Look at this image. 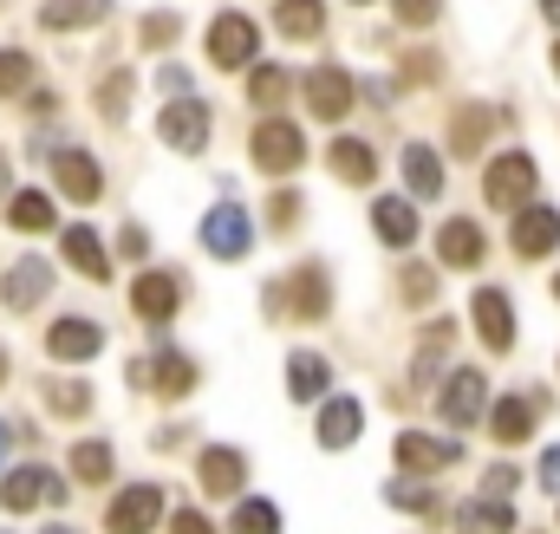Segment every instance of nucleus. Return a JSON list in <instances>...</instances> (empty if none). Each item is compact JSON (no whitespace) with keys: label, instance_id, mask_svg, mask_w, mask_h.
<instances>
[{"label":"nucleus","instance_id":"obj_37","mask_svg":"<svg viewBox=\"0 0 560 534\" xmlns=\"http://www.w3.org/2000/svg\"><path fill=\"white\" fill-rule=\"evenodd\" d=\"M248 98H255L261 112H275V105H287V72H280V66H261V72L248 79Z\"/></svg>","mask_w":560,"mask_h":534},{"label":"nucleus","instance_id":"obj_29","mask_svg":"<svg viewBox=\"0 0 560 534\" xmlns=\"http://www.w3.org/2000/svg\"><path fill=\"white\" fill-rule=\"evenodd\" d=\"M275 20H280V33H287V39H313V33L326 26V7H319V0H280Z\"/></svg>","mask_w":560,"mask_h":534},{"label":"nucleus","instance_id":"obj_21","mask_svg":"<svg viewBox=\"0 0 560 534\" xmlns=\"http://www.w3.org/2000/svg\"><path fill=\"white\" fill-rule=\"evenodd\" d=\"M436 255H443L450 267H476V262H482V229H476V222H463V216H456V222H443Z\"/></svg>","mask_w":560,"mask_h":534},{"label":"nucleus","instance_id":"obj_20","mask_svg":"<svg viewBox=\"0 0 560 534\" xmlns=\"http://www.w3.org/2000/svg\"><path fill=\"white\" fill-rule=\"evenodd\" d=\"M372 229H378V242H392V248H411V242H418V209H411L405 196H385V202L372 209Z\"/></svg>","mask_w":560,"mask_h":534},{"label":"nucleus","instance_id":"obj_32","mask_svg":"<svg viewBox=\"0 0 560 534\" xmlns=\"http://www.w3.org/2000/svg\"><path fill=\"white\" fill-rule=\"evenodd\" d=\"M385 502H392V509H418V515H436V483H430V476L385 483Z\"/></svg>","mask_w":560,"mask_h":534},{"label":"nucleus","instance_id":"obj_26","mask_svg":"<svg viewBox=\"0 0 560 534\" xmlns=\"http://www.w3.org/2000/svg\"><path fill=\"white\" fill-rule=\"evenodd\" d=\"M326 163L339 170V183H372V143H359V137H339L332 150H326Z\"/></svg>","mask_w":560,"mask_h":534},{"label":"nucleus","instance_id":"obj_46","mask_svg":"<svg viewBox=\"0 0 560 534\" xmlns=\"http://www.w3.org/2000/svg\"><path fill=\"white\" fill-rule=\"evenodd\" d=\"M509 489H515V469H509V463H495V469H489V483H482V496H509Z\"/></svg>","mask_w":560,"mask_h":534},{"label":"nucleus","instance_id":"obj_40","mask_svg":"<svg viewBox=\"0 0 560 534\" xmlns=\"http://www.w3.org/2000/svg\"><path fill=\"white\" fill-rule=\"evenodd\" d=\"M405 79L411 85H430L436 79V53H405Z\"/></svg>","mask_w":560,"mask_h":534},{"label":"nucleus","instance_id":"obj_42","mask_svg":"<svg viewBox=\"0 0 560 534\" xmlns=\"http://www.w3.org/2000/svg\"><path fill=\"white\" fill-rule=\"evenodd\" d=\"M398 20L405 26H430L436 20V0H398Z\"/></svg>","mask_w":560,"mask_h":534},{"label":"nucleus","instance_id":"obj_49","mask_svg":"<svg viewBox=\"0 0 560 534\" xmlns=\"http://www.w3.org/2000/svg\"><path fill=\"white\" fill-rule=\"evenodd\" d=\"M541 13H548V20L560 26V0H541Z\"/></svg>","mask_w":560,"mask_h":534},{"label":"nucleus","instance_id":"obj_31","mask_svg":"<svg viewBox=\"0 0 560 534\" xmlns=\"http://www.w3.org/2000/svg\"><path fill=\"white\" fill-rule=\"evenodd\" d=\"M7 222L26 229V235H39V229H52V202H46L39 189H20V196L7 202Z\"/></svg>","mask_w":560,"mask_h":534},{"label":"nucleus","instance_id":"obj_10","mask_svg":"<svg viewBox=\"0 0 560 534\" xmlns=\"http://www.w3.org/2000/svg\"><path fill=\"white\" fill-rule=\"evenodd\" d=\"M555 248H560V216L548 202H528V209L515 216V255L541 262V255H555Z\"/></svg>","mask_w":560,"mask_h":534},{"label":"nucleus","instance_id":"obj_38","mask_svg":"<svg viewBox=\"0 0 560 534\" xmlns=\"http://www.w3.org/2000/svg\"><path fill=\"white\" fill-rule=\"evenodd\" d=\"M125 105H131V72H112V79L98 85V112L118 125V118H125Z\"/></svg>","mask_w":560,"mask_h":534},{"label":"nucleus","instance_id":"obj_28","mask_svg":"<svg viewBox=\"0 0 560 534\" xmlns=\"http://www.w3.org/2000/svg\"><path fill=\"white\" fill-rule=\"evenodd\" d=\"M405 183H411V196H443V163H436L430 143H411L405 150Z\"/></svg>","mask_w":560,"mask_h":534},{"label":"nucleus","instance_id":"obj_23","mask_svg":"<svg viewBox=\"0 0 560 534\" xmlns=\"http://www.w3.org/2000/svg\"><path fill=\"white\" fill-rule=\"evenodd\" d=\"M59 248H66V262L79 267L85 280H112V267H105V248H98V235H92V229H66V235H59Z\"/></svg>","mask_w":560,"mask_h":534},{"label":"nucleus","instance_id":"obj_36","mask_svg":"<svg viewBox=\"0 0 560 534\" xmlns=\"http://www.w3.org/2000/svg\"><path fill=\"white\" fill-rule=\"evenodd\" d=\"M26 85H33V59L13 53V46H0V98H20Z\"/></svg>","mask_w":560,"mask_h":534},{"label":"nucleus","instance_id":"obj_5","mask_svg":"<svg viewBox=\"0 0 560 534\" xmlns=\"http://www.w3.org/2000/svg\"><path fill=\"white\" fill-rule=\"evenodd\" d=\"M352 92H359V85H352L339 66H313V72H306V112L326 118V125H339V118L352 112Z\"/></svg>","mask_w":560,"mask_h":534},{"label":"nucleus","instance_id":"obj_52","mask_svg":"<svg viewBox=\"0 0 560 534\" xmlns=\"http://www.w3.org/2000/svg\"><path fill=\"white\" fill-rule=\"evenodd\" d=\"M0 385H7V346H0Z\"/></svg>","mask_w":560,"mask_h":534},{"label":"nucleus","instance_id":"obj_53","mask_svg":"<svg viewBox=\"0 0 560 534\" xmlns=\"http://www.w3.org/2000/svg\"><path fill=\"white\" fill-rule=\"evenodd\" d=\"M555 72H560V46H555Z\"/></svg>","mask_w":560,"mask_h":534},{"label":"nucleus","instance_id":"obj_11","mask_svg":"<svg viewBox=\"0 0 560 534\" xmlns=\"http://www.w3.org/2000/svg\"><path fill=\"white\" fill-rule=\"evenodd\" d=\"M209 59H215L222 72L248 66V59H255V26H248L242 13H222V20L209 26Z\"/></svg>","mask_w":560,"mask_h":534},{"label":"nucleus","instance_id":"obj_39","mask_svg":"<svg viewBox=\"0 0 560 534\" xmlns=\"http://www.w3.org/2000/svg\"><path fill=\"white\" fill-rule=\"evenodd\" d=\"M268 222H275V229H293V222H300V196H293V189H275V202H268Z\"/></svg>","mask_w":560,"mask_h":534},{"label":"nucleus","instance_id":"obj_35","mask_svg":"<svg viewBox=\"0 0 560 534\" xmlns=\"http://www.w3.org/2000/svg\"><path fill=\"white\" fill-rule=\"evenodd\" d=\"M72 476L79 483H105L112 476V443H79L72 450Z\"/></svg>","mask_w":560,"mask_h":534},{"label":"nucleus","instance_id":"obj_6","mask_svg":"<svg viewBox=\"0 0 560 534\" xmlns=\"http://www.w3.org/2000/svg\"><path fill=\"white\" fill-rule=\"evenodd\" d=\"M300 156H306V137L293 131L287 118H268V125L255 131V163H261L268 176H287V170H300Z\"/></svg>","mask_w":560,"mask_h":534},{"label":"nucleus","instance_id":"obj_25","mask_svg":"<svg viewBox=\"0 0 560 534\" xmlns=\"http://www.w3.org/2000/svg\"><path fill=\"white\" fill-rule=\"evenodd\" d=\"M112 13V0H46L39 7V20L52 26V33H66V26H98Z\"/></svg>","mask_w":560,"mask_h":534},{"label":"nucleus","instance_id":"obj_50","mask_svg":"<svg viewBox=\"0 0 560 534\" xmlns=\"http://www.w3.org/2000/svg\"><path fill=\"white\" fill-rule=\"evenodd\" d=\"M0 196H7V156H0Z\"/></svg>","mask_w":560,"mask_h":534},{"label":"nucleus","instance_id":"obj_33","mask_svg":"<svg viewBox=\"0 0 560 534\" xmlns=\"http://www.w3.org/2000/svg\"><path fill=\"white\" fill-rule=\"evenodd\" d=\"M489 125H495V118H489L482 105H463V112H456V131H450V150L476 156V150H482V131H489Z\"/></svg>","mask_w":560,"mask_h":534},{"label":"nucleus","instance_id":"obj_19","mask_svg":"<svg viewBox=\"0 0 560 534\" xmlns=\"http://www.w3.org/2000/svg\"><path fill=\"white\" fill-rule=\"evenodd\" d=\"M46 293H52V267L46 262H20L0 280V300H7V306H39Z\"/></svg>","mask_w":560,"mask_h":534},{"label":"nucleus","instance_id":"obj_22","mask_svg":"<svg viewBox=\"0 0 560 534\" xmlns=\"http://www.w3.org/2000/svg\"><path fill=\"white\" fill-rule=\"evenodd\" d=\"M319 443H326V450H352V443H359V404L326 398V410H319Z\"/></svg>","mask_w":560,"mask_h":534},{"label":"nucleus","instance_id":"obj_41","mask_svg":"<svg viewBox=\"0 0 560 534\" xmlns=\"http://www.w3.org/2000/svg\"><path fill=\"white\" fill-rule=\"evenodd\" d=\"M170 39H176V20L170 13H150L143 20V46H170Z\"/></svg>","mask_w":560,"mask_h":534},{"label":"nucleus","instance_id":"obj_43","mask_svg":"<svg viewBox=\"0 0 560 534\" xmlns=\"http://www.w3.org/2000/svg\"><path fill=\"white\" fill-rule=\"evenodd\" d=\"M85 404H92L85 385H52V410H85Z\"/></svg>","mask_w":560,"mask_h":534},{"label":"nucleus","instance_id":"obj_1","mask_svg":"<svg viewBox=\"0 0 560 534\" xmlns=\"http://www.w3.org/2000/svg\"><path fill=\"white\" fill-rule=\"evenodd\" d=\"M535 189H541V170H535V156L528 150H502L489 170H482V196H489V209H528L535 202Z\"/></svg>","mask_w":560,"mask_h":534},{"label":"nucleus","instance_id":"obj_8","mask_svg":"<svg viewBox=\"0 0 560 534\" xmlns=\"http://www.w3.org/2000/svg\"><path fill=\"white\" fill-rule=\"evenodd\" d=\"M33 502H66V483L46 476V469H13V476L0 483V509H7V515H26Z\"/></svg>","mask_w":560,"mask_h":534},{"label":"nucleus","instance_id":"obj_7","mask_svg":"<svg viewBox=\"0 0 560 534\" xmlns=\"http://www.w3.org/2000/svg\"><path fill=\"white\" fill-rule=\"evenodd\" d=\"M156 522H163V489H150V483L125 489V496L112 502V515H105V529L112 534H150Z\"/></svg>","mask_w":560,"mask_h":534},{"label":"nucleus","instance_id":"obj_18","mask_svg":"<svg viewBox=\"0 0 560 534\" xmlns=\"http://www.w3.org/2000/svg\"><path fill=\"white\" fill-rule=\"evenodd\" d=\"M242 483H248V456H242V450H222V443L202 450V489H209V496H235Z\"/></svg>","mask_w":560,"mask_h":534},{"label":"nucleus","instance_id":"obj_45","mask_svg":"<svg viewBox=\"0 0 560 534\" xmlns=\"http://www.w3.org/2000/svg\"><path fill=\"white\" fill-rule=\"evenodd\" d=\"M156 85H163L170 98H189V72H183V66H163V72H156Z\"/></svg>","mask_w":560,"mask_h":534},{"label":"nucleus","instance_id":"obj_3","mask_svg":"<svg viewBox=\"0 0 560 534\" xmlns=\"http://www.w3.org/2000/svg\"><path fill=\"white\" fill-rule=\"evenodd\" d=\"M248 242H255V229H248V209H242V202H215V209L202 216V248H209V255L242 262Z\"/></svg>","mask_w":560,"mask_h":534},{"label":"nucleus","instance_id":"obj_54","mask_svg":"<svg viewBox=\"0 0 560 534\" xmlns=\"http://www.w3.org/2000/svg\"><path fill=\"white\" fill-rule=\"evenodd\" d=\"M46 534H72V529H46Z\"/></svg>","mask_w":560,"mask_h":534},{"label":"nucleus","instance_id":"obj_12","mask_svg":"<svg viewBox=\"0 0 560 534\" xmlns=\"http://www.w3.org/2000/svg\"><path fill=\"white\" fill-rule=\"evenodd\" d=\"M469 313H476V333H482V346H489V352H509V346H515V313H509V293L482 287V293L469 300Z\"/></svg>","mask_w":560,"mask_h":534},{"label":"nucleus","instance_id":"obj_34","mask_svg":"<svg viewBox=\"0 0 560 534\" xmlns=\"http://www.w3.org/2000/svg\"><path fill=\"white\" fill-rule=\"evenodd\" d=\"M229 534H280V509L275 502H242L235 522H229Z\"/></svg>","mask_w":560,"mask_h":534},{"label":"nucleus","instance_id":"obj_48","mask_svg":"<svg viewBox=\"0 0 560 534\" xmlns=\"http://www.w3.org/2000/svg\"><path fill=\"white\" fill-rule=\"evenodd\" d=\"M541 489H548V496H560V450H548V456H541Z\"/></svg>","mask_w":560,"mask_h":534},{"label":"nucleus","instance_id":"obj_13","mask_svg":"<svg viewBox=\"0 0 560 534\" xmlns=\"http://www.w3.org/2000/svg\"><path fill=\"white\" fill-rule=\"evenodd\" d=\"M176 300H183V287H176V274H138L131 280V306H138V320H150V326H163L170 313H176Z\"/></svg>","mask_w":560,"mask_h":534},{"label":"nucleus","instance_id":"obj_47","mask_svg":"<svg viewBox=\"0 0 560 534\" xmlns=\"http://www.w3.org/2000/svg\"><path fill=\"white\" fill-rule=\"evenodd\" d=\"M170 534H215V529H209V522H202L196 509H176V522H170Z\"/></svg>","mask_w":560,"mask_h":534},{"label":"nucleus","instance_id":"obj_2","mask_svg":"<svg viewBox=\"0 0 560 534\" xmlns=\"http://www.w3.org/2000/svg\"><path fill=\"white\" fill-rule=\"evenodd\" d=\"M268 306H275V320H326V306H332L326 267H319V262L293 267V274L280 280L275 293H268Z\"/></svg>","mask_w":560,"mask_h":534},{"label":"nucleus","instance_id":"obj_9","mask_svg":"<svg viewBox=\"0 0 560 534\" xmlns=\"http://www.w3.org/2000/svg\"><path fill=\"white\" fill-rule=\"evenodd\" d=\"M456 456H463L456 437H423V430H405V437H398V463H405L411 476H436V469H450Z\"/></svg>","mask_w":560,"mask_h":534},{"label":"nucleus","instance_id":"obj_4","mask_svg":"<svg viewBox=\"0 0 560 534\" xmlns=\"http://www.w3.org/2000/svg\"><path fill=\"white\" fill-rule=\"evenodd\" d=\"M156 137H163L170 150L196 156V150L209 143V105H202V98H170V112L156 118Z\"/></svg>","mask_w":560,"mask_h":534},{"label":"nucleus","instance_id":"obj_17","mask_svg":"<svg viewBox=\"0 0 560 534\" xmlns=\"http://www.w3.org/2000/svg\"><path fill=\"white\" fill-rule=\"evenodd\" d=\"M98 346H105V333H98L92 320H79V313H72V320H59V326L46 333V352H52V359H66V365H72V359H92Z\"/></svg>","mask_w":560,"mask_h":534},{"label":"nucleus","instance_id":"obj_51","mask_svg":"<svg viewBox=\"0 0 560 534\" xmlns=\"http://www.w3.org/2000/svg\"><path fill=\"white\" fill-rule=\"evenodd\" d=\"M0 456H7V417H0Z\"/></svg>","mask_w":560,"mask_h":534},{"label":"nucleus","instance_id":"obj_16","mask_svg":"<svg viewBox=\"0 0 560 534\" xmlns=\"http://www.w3.org/2000/svg\"><path fill=\"white\" fill-rule=\"evenodd\" d=\"M52 183L72 202H98V163H92V150H59L52 156Z\"/></svg>","mask_w":560,"mask_h":534},{"label":"nucleus","instance_id":"obj_14","mask_svg":"<svg viewBox=\"0 0 560 534\" xmlns=\"http://www.w3.org/2000/svg\"><path fill=\"white\" fill-rule=\"evenodd\" d=\"M443 423H476L482 410H489V379L482 372H456L450 385H443Z\"/></svg>","mask_w":560,"mask_h":534},{"label":"nucleus","instance_id":"obj_27","mask_svg":"<svg viewBox=\"0 0 560 534\" xmlns=\"http://www.w3.org/2000/svg\"><path fill=\"white\" fill-rule=\"evenodd\" d=\"M456 522H463V534H509L515 529V509H509L502 496H482V502H469Z\"/></svg>","mask_w":560,"mask_h":534},{"label":"nucleus","instance_id":"obj_24","mask_svg":"<svg viewBox=\"0 0 560 534\" xmlns=\"http://www.w3.org/2000/svg\"><path fill=\"white\" fill-rule=\"evenodd\" d=\"M326 385H332V365H326L319 352H293V359H287V392H293V398H319Z\"/></svg>","mask_w":560,"mask_h":534},{"label":"nucleus","instance_id":"obj_44","mask_svg":"<svg viewBox=\"0 0 560 534\" xmlns=\"http://www.w3.org/2000/svg\"><path fill=\"white\" fill-rule=\"evenodd\" d=\"M430 267H405V300H430Z\"/></svg>","mask_w":560,"mask_h":534},{"label":"nucleus","instance_id":"obj_15","mask_svg":"<svg viewBox=\"0 0 560 534\" xmlns=\"http://www.w3.org/2000/svg\"><path fill=\"white\" fill-rule=\"evenodd\" d=\"M131 385H150V392H170V398H183V392L196 385V365H189L183 352H156L150 365H131Z\"/></svg>","mask_w":560,"mask_h":534},{"label":"nucleus","instance_id":"obj_30","mask_svg":"<svg viewBox=\"0 0 560 534\" xmlns=\"http://www.w3.org/2000/svg\"><path fill=\"white\" fill-rule=\"evenodd\" d=\"M489 430H495L502 443H522V437L535 430V404L528 398H502L495 410H489Z\"/></svg>","mask_w":560,"mask_h":534}]
</instances>
